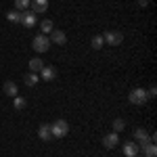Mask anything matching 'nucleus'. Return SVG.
I'll return each mask as SVG.
<instances>
[{"mask_svg":"<svg viewBox=\"0 0 157 157\" xmlns=\"http://www.w3.org/2000/svg\"><path fill=\"white\" fill-rule=\"evenodd\" d=\"M50 132H52V138H63L69 134V124L65 120H57L50 124Z\"/></svg>","mask_w":157,"mask_h":157,"instance_id":"nucleus-1","label":"nucleus"},{"mask_svg":"<svg viewBox=\"0 0 157 157\" xmlns=\"http://www.w3.org/2000/svg\"><path fill=\"white\" fill-rule=\"evenodd\" d=\"M128 101L132 105H145L147 101H149V94H147L145 88H134V90H130V94H128Z\"/></svg>","mask_w":157,"mask_h":157,"instance_id":"nucleus-2","label":"nucleus"},{"mask_svg":"<svg viewBox=\"0 0 157 157\" xmlns=\"http://www.w3.org/2000/svg\"><path fill=\"white\" fill-rule=\"evenodd\" d=\"M103 40L107 42L109 46H120L121 42H124V34L117 32V29H107V32L103 34Z\"/></svg>","mask_w":157,"mask_h":157,"instance_id":"nucleus-3","label":"nucleus"},{"mask_svg":"<svg viewBox=\"0 0 157 157\" xmlns=\"http://www.w3.org/2000/svg\"><path fill=\"white\" fill-rule=\"evenodd\" d=\"M32 46H34V50H36V52H46V50L50 48V38L44 36V34H40V36L34 38Z\"/></svg>","mask_w":157,"mask_h":157,"instance_id":"nucleus-4","label":"nucleus"},{"mask_svg":"<svg viewBox=\"0 0 157 157\" xmlns=\"http://www.w3.org/2000/svg\"><path fill=\"white\" fill-rule=\"evenodd\" d=\"M134 138H136L134 143L140 147V149H143L147 143H151V140H149V132H147L145 128H136V130H134Z\"/></svg>","mask_w":157,"mask_h":157,"instance_id":"nucleus-5","label":"nucleus"},{"mask_svg":"<svg viewBox=\"0 0 157 157\" xmlns=\"http://www.w3.org/2000/svg\"><path fill=\"white\" fill-rule=\"evenodd\" d=\"M120 145V136H117V132H109L103 136V147L105 149H113V147Z\"/></svg>","mask_w":157,"mask_h":157,"instance_id":"nucleus-6","label":"nucleus"},{"mask_svg":"<svg viewBox=\"0 0 157 157\" xmlns=\"http://www.w3.org/2000/svg\"><path fill=\"white\" fill-rule=\"evenodd\" d=\"M40 78H42L44 82H52V80H57V69L50 67V65H44V67L40 69Z\"/></svg>","mask_w":157,"mask_h":157,"instance_id":"nucleus-7","label":"nucleus"},{"mask_svg":"<svg viewBox=\"0 0 157 157\" xmlns=\"http://www.w3.org/2000/svg\"><path fill=\"white\" fill-rule=\"evenodd\" d=\"M59 44V46H63L65 42H67V36H65V32L63 29H52L50 32V44Z\"/></svg>","mask_w":157,"mask_h":157,"instance_id":"nucleus-8","label":"nucleus"},{"mask_svg":"<svg viewBox=\"0 0 157 157\" xmlns=\"http://www.w3.org/2000/svg\"><path fill=\"white\" fill-rule=\"evenodd\" d=\"M29 6H32V13H46L48 9V0H32L29 2Z\"/></svg>","mask_w":157,"mask_h":157,"instance_id":"nucleus-9","label":"nucleus"},{"mask_svg":"<svg viewBox=\"0 0 157 157\" xmlns=\"http://www.w3.org/2000/svg\"><path fill=\"white\" fill-rule=\"evenodd\" d=\"M138 151H140V147L136 145L134 140H130V143L124 145V155H126V157H136V155H138Z\"/></svg>","mask_w":157,"mask_h":157,"instance_id":"nucleus-10","label":"nucleus"},{"mask_svg":"<svg viewBox=\"0 0 157 157\" xmlns=\"http://www.w3.org/2000/svg\"><path fill=\"white\" fill-rule=\"evenodd\" d=\"M19 23L21 25H25V27H34V25H36V13H27L25 11L23 15H21V21H19Z\"/></svg>","mask_w":157,"mask_h":157,"instance_id":"nucleus-11","label":"nucleus"},{"mask_svg":"<svg viewBox=\"0 0 157 157\" xmlns=\"http://www.w3.org/2000/svg\"><path fill=\"white\" fill-rule=\"evenodd\" d=\"M38 136H40L42 140H50V138H52V132H50V124H42V126L38 128Z\"/></svg>","mask_w":157,"mask_h":157,"instance_id":"nucleus-12","label":"nucleus"},{"mask_svg":"<svg viewBox=\"0 0 157 157\" xmlns=\"http://www.w3.org/2000/svg\"><path fill=\"white\" fill-rule=\"evenodd\" d=\"M2 90H4V94H6V97H17V84L11 82V80H6V82H4Z\"/></svg>","mask_w":157,"mask_h":157,"instance_id":"nucleus-13","label":"nucleus"},{"mask_svg":"<svg viewBox=\"0 0 157 157\" xmlns=\"http://www.w3.org/2000/svg\"><path fill=\"white\" fill-rule=\"evenodd\" d=\"M42 67H44V61L40 59V57H34V59L29 61V71L32 73H40Z\"/></svg>","mask_w":157,"mask_h":157,"instance_id":"nucleus-14","label":"nucleus"},{"mask_svg":"<svg viewBox=\"0 0 157 157\" xmlns=\"http://www.w3.org/2000/svg\"><path fill=\"white\" fill-rule=\"evenodd\" d=\"M21 15H23L21 11L13 9V11H9V13H6V19H9V21H13V23H19V21H21Z\"/></svg>","mask_w":157,"mask_h":157,"instance_id":"nucleus-15","label":"nucleus"},{"mask_svg":"<svg viewBox=\"0 0 157 157\" xmlns=\"http://www.w3.org/2000/svg\"><path fill=\"white\" fill-rule=\"evenodd\" d=\"M40 29H42V34L46 36V34H50V32L55 29V25H52V21H50V19H44V21L40 23Z\"/></svg>","mask_w":157,"mask_h":157,"instance_id":"nucleus-16","label":"nucleus"},{"mask_svg":"<svg viewBox=\"0 0 157 157\" xmlns=\"http://www.w3.org/2000/svg\"><path fill=\"white\" fill-rule=\"evenodd\" d=\"M145 157H157V149H155V143H147L145 147Z\"/></svg>","mask_w":157,"mask_h":157,"instance_id":"nucleus-17","label":"nucleus"},{"mask_svg":"<svg viewBox=\"0 0 157 157\" xmlns=\"http://www.w3.org/2000/svg\"><path fill=\"white\" fill-rule=\"evenodd\" d=\"M15 101H13V107L17 109V111H21V109H25L27 107V101H25L23 97H13Z\"/></svg>","mask_w":157,"mask_h":157,"instance_id":"nucleus-18","label":"nucleus"},{"mask_svg":"<svg viewBox=\"0 0 157 157\" xmlns=\"http://www.w3.org/2000/svg\"><path fill=\"white\" fill-rule=\"evenodd\" d=\"M38 82H40V75H38V73H27V75H25V84L27 86H36Z\"/></svg>","mask_w":157,"mask_h":157,"instance_id":"nucleus-19","label":"nucleus"},{"mask_svg":"<svg viewBox=\"0 0 157 157\" xmlns=\"http://www.w3.org/2000/svg\"><path fill=\"white\" fill-rule=\"evenodd\" d=\"M29 2H32V0H15V9H17V11H27V6H29Z\"/></svg>","mask_w":157,"mask_h":157,"instance_id":"nucleus-20","label":"nucleus"},{"mask_svg":"<svg viewBox=\"0 0 157 157\" xmlns=\"http://www.w3.org/2000/svg\"><path fill=\"white\" fill-rule=\"evenodd\" d=\"M124 128H126V121L121 120V117H117V120H113V130H115V132H121Z\"/></svg>","mask_w":157,"mask_h":157,"instance_id":"nucleus-21","label":"nucleus"},{"mask_svg":"<svg viewBox=\"0 0 157 157\" xmlns=\"http://www.w3.org/2000/svg\"><path fill=\"white\" fill-rule=\"evenodd\" d=\"M103 44H105V40H103V36H94V38H92V48H94V50L103 48Z\"/></svg>","mask_w":157,"mask_h":157,"instance_id":"nucleus-22","label":"nucleus"},{"mask_svg":"<svg viewBox=\"0 0 157 157\" xmlns=\"http://www.w3.org/2000/svg\"><path fill=\"white\" fill-rule=\"evenodd\" d=\"M147 94H149V98H151V97H155V94H157V88H155V86H153V88H151V90H149Z\"/></svg>","mask_w":157,"mask_h":157,"instance_id":"nucleus-23","label":"nucleus"},{"mask_svg":"<svg viewBox=\"0 0 157 157\" xmlns=\"http://www.w3.org/2000/svg\"><path fill=\"white\" fill-rule=\"evenodd\" d=\"M138 4H140V6H147L149 2H147V0H138Z\"/></svg>","mask_w":157,"mask_h":157,"instance_id":"nucleus-24","label":"nucleus"},{"mask_svg":"<svg viewBox=\"0 0 157 157\" xmlns=\"http://www.w3.org/2000/svg\"><path fill=\"white\" fill-rule=\"evenodd\" d=\"M136 157H138V155H136Z\"/></svg>","mask_w":157,"mask_h":157,"instance_id":"nucleus-25","label":"nucleus"}]
</instances>
